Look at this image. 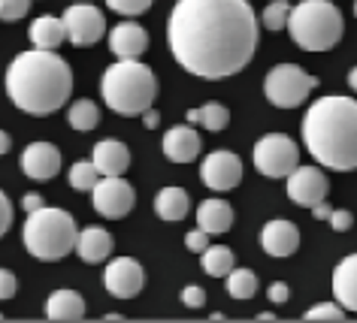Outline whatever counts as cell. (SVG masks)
I'll use <instances>...</instances> for the list:
<instances>
[{"mask_svg":"<svg viewBox=\"0 0 357 323\" xmlns=\"http://www.w3.org/2000/svg\"><path fill=\"white\" fill-rule=\"evenodd\" d=\"M261 28L248 0H176L167 42L178 67L206 82L230 79L252 64Z\"/></svg>","mask_w":357,"mask_h":323,"instance_id":"6da1fadb","label":"cell"},{"mask_svg":"<svg viewBox=\"0 0 357 323\" xmlns=\"http://www.w3.org/2000/svg\"><path fill=\"white\" fill-rule=\"evenodd\" d=\"M6 94L28 115H52L73 94V70L55 49L22 52L6 70Z\"/></svg>","mask_w":357,"mask_h":323,"instance_id":"7a4b0ae2","label":"cell"},{"mask_svg":"<svg viewBox=\"0 0 357 323\" xmlns=\"http://www.w3.org/2000/svg\"><path fill=\"white\" fill-rule=\"evenodd\" d=\"M303 142L321 166L336 173L357 169V100L321 97L303 118Z\"/></svg>","mask_w":357,"mask_h":323,"instance_id":"3957f363","label":"cell"},{"mask_svg":"<svg viewBox=\"0 0 357 323\" xmlns=\"http://www.w3.org/2000/svg\"><path fill=\"white\" fill-rule=\"evenodd\" d=\"M100 91L112 112L133 118V115H142L155 103L158 79L139 58H119L112 67H106L100 79Z\"/></svg>","mask_w":357,"mask_h":323,"instance_id":"277c9868","label":"cell"},{"mask_svg":"<svg viewBox=\"0 0 357 323\" xmlns=\"http://www.w3.org/2000/svg\"><path fill=\"white\" fill-rule=\"evenodd\" d=\"M76 239H79L76 218L64 209L40 205L37 212H28V218H24L22 242L28 248V254L37 260H46V263L64 260L76 248Z\"/></svg>","mask_w":357,"mask_h":323,"instance_id":"5b68a950","label":"cell"},{"mask_svg":"<svg viewBox=\"0 0 357 323\" xmlns=\"http://www.w3.org/2000/svg\"><path fill=\"white\" fill-rule=\"evenodd\" d=\"M288 31L303 52H327L342 40L345 22L330 0H300L297 6H291Z\"/></svg>","mask_w":357,"mask_h":323,"instance_id":"8992f818","label":"cell"},{"mask_svg":"<svg viewBox=\"0 0 357 323\" xmlns=\"http://www.w3.org/2000/svg\"><path fill=\"white\" fill-rule=\"evenodd\" d=\"M318 88V79L309 76L297 64H279L266 73L264 94L275 109H297L309 100V94Z\"/></svg>","mask_w":357,"mask_h":323,"instance_id":"52a82bcc","label":"cell"},{"mask_svg":"<svg viewBox=\"0 0 357 323\" xmlns=\"http://www.w3.org/2000/svg\"><path fill=\"white\" fill-rule=\"evenodd\" d=\"M255 169L266 178H288L300 166V148L297 142L284 133H266L252 148Z\"/></svg>","mask_w":357,"mask_h":323,"instance_id":"ba28073f","label":"cell"},{"mask_svg":"<svg viewBox=\"0 0 357 323\" xmlns=\"http://www.w3.org/2000/svg\"><path fill=\"white\" fill-rule=\"evenodd\" d=\"M61 22H64L67 40L73 42V46H94V42H100V37L106 33V19L94 3L67 6L64 15H61Z\"/></svg>","mask_w":357,"mask_h":323,"instance_id":"9c48e42d","label":"cell"},{"mask_svg":"<svg viewBox=\"0 0 357 323\" xmlns=\"http://www.w3.org/2000/svg\"><path fill=\"white\" fill-rule=\"evenodd\" d=\"M91 200H94V209L97 214H103V218H124V214H130L133 203H137V194H133V187L124 182L121 175H100V182L91 187Z\"/></svg>","mask_w":357,"mask_h":323,"instance_id":"30bf717a","label":"cell"},{"mask_svg":"<svg viewBox=\"0 0 357 323\" xmlns=\"http://www.w3.org/2000/svg\"><path fill=\"white\" fill-rule=\"evenodd\" d=\"M200 178L209 191H234L243 182V160L234 151H212L200 164Z\"/></svg>","mask_w":357,"mask_h":323,"instance_id":"8fae6325","label":"cell"},{"mask_svg":"<svg viewBox=\"0 0 357 323\" xmlns=\"http://www.w3.org/2000/svg\"><path fill=\"white\" fill-rule=\"evenodd\" d=\"M103 284L115 299H133L146 287V269L133 257H115L103 272Z\"/></svg>","mask_w":357,"mask_h":323,"instance_id":"7c38bea8","label":"cell"},{"mask_svg":"<svg viewBox=\"0 0 357 323\" xmlns=\"http://www.w3.org/2000/svg\"><path fill=\"white\" fill-rule=\"evenodd\" d=\"M327 194H330V182L318 166H297L288 175V196H291V203L303 205V209L324 203Z\"/></svg>","mask_w":357,"mask_h":323,"instance_id":"4fadbf2b","label":"cell"},{"mask_svg":"<svg viewBox=\"0 0 357 323\" xmlns=\"http://www.w3.org/2000/svg\"><path fill=\"white\" fill-rule=\"evenodd\" d=\"M22 173L33 182H52L61 173V151L52 142H31L19 160Z\"/></svg>","mask_w":357,"mask_h":323,"instance_id":"5bb4252c","label":"cell"},{"mask_svg":"<svg viewBox=\"0 0 357 323\" xmlns=\"http://www.w3.org/2000/svg\"><path fill=\"white\" fill-rule=\"evenodd\" d=\"M261 248L270 257H291V254H297V248H300V230H297V223H291V221H284V218L270 221L261 230Z\"/></svg>","mask_w":357,"mask_h":323,"instance_id":"9a60e30c","label":"cell"},{"mask_svg":"<svg viewBox=\"0 0 357 323\" xmlns=\"http://www.w3.org/2000/svg\"><path fill=\"white\" fill-rule=\"evenodd\" d=\"M160 145H164L167 160H173V164H191V160H197L203 142L197 136V130L188 127V124H182V127L167 130Z\"/></svg>","mask_w":357,"mask_h":323,"instance_id":"2e32d148","label":"cell"},{"mask_svg":"<svg viewBox=\"0 0 357 323\" xmlns=\"http://www.w3.org/2000/svg\"><path fill=\"white\" fill-rule=\"evenodd\" d=\"M149 49V33L137 22H121L109 31V52L115 58H142Z\"/></svg>","mask_w":357,"mask_h":323,"instance_id":"e0dca14e","label":"cell"},{"mask_svg":"<svg viewBox=\"0 0 357 323\" xmlns=\"http://www.w3.org/2000/svg\"><path fill=\"white\" fill-rule=\"evenodd\" d=\"M333 296L345 311L357 314V254L339 260V266L333 269Z\"/></svg>","mask_w":357,"mask_h":323,"instance_id":"ac0fdd59","label":"cell"},{"mask_svg":"<svg viewBox=\"0 0 357 323\" xmlns=\"http://www.w3.org/2000/svg\"><path fill=\"white\" fill-rule=\"evenodd\" d=\"M197 227L206 230L209 236H221V233H227L230 227H234V209H230V203L218 200V196L203 200L197 205Z\"/></svg>","mask_w":357,"mask_h":323,"instance_id":"d6986e66","label":"cell"},{"mask_svg":"<svg viewBox=\"0 0 357 323\" xmlns=\"http://www.w3.org/2000/svg\"><path fill=\"white\" fill-rule=\"evenodd\" d=\"M94 166L100 175H121L130 166V151L119 139H103L94 145Z\"/></svg>","mask_w":357,"mask_h":323,"instance_id":"ffe728a7","label":"cell"},{"mask_svg":"<svg viewBox=\"0 0 357 323\" xmlns=\"http://www.w3.org/2000/svg\"><path fill=\"white\" fill-rule=\"evenodd\" d=\"M76 254L85 260V263H103L112 254V236L109 230L103 227H88L79 233L76 239Z\"/></svg>","mask_w":357,"mask_h":323,"instance_id":"44dd1931","label":"cell"},{"mask_svg":"<svg viewBox=\"0 0 357 323\" xmlns=\"http://www.w3.org/2000/svg\"><path fill=\"white\" fill-rule=\"evenodd\" d=\"M46 317L49 320H82L85 317V299L76 290H55L46 299Z\"/></svg>","mask_w":357,"mask_h":323,"instance_id":"7402d4cb","label":"cell"},{"mask_svg":"<svg viewBox=\"0 0 357 323\" xmlns=\"http://www.w3.org/2000/svg\"><path fill=\"white\" fill-rule=\"evenodd\" d=\"M188 209H191V200H188V191H182V187H160L155 196V212L167 223L182 221Z\"/></svg>","mask_w":357,"mask_h":323,"instance_id":"603a6c76","label":"cell"},{"mask_svg":"<svg viewBox=\"0 0 357 323\" xmlns=\"http://www.w3.org/2000/svg\"><path fill=\"white\" fill-rule=\"evenodd\" d=\"M64 40H67V31H64V22L61 19H52V15H40V19H33L31 42L37 49H58Z\"/></svg>","mask_w":357,"mask_h":323,"instance_id":"cb8c5ba5","label":"cell"},{"mask_svg":"<svg viewBox=\"0 0 357 323\" xmlns=\"http://www.w3.org/2000/svg\"><path fill=\"white\" fill-rule=\"evenodd\" d=\"M188 124H203L206 130L212 133H221L230 124V112H227V106H221V103H206V106H200V109H188Z\"/></svg>","mask_w":357,"mask_h":323,"instance_id":"d4e9b609","label":"cell"},{"mask_svg":"<svg viewBox=\"0 0 357 323\" xmlns=\"http://www.w3.org/2000/svg\"><path fill=\"white\" fill-rule=\"evenodd\" d=\"M203 260V272H206L209 278H227L230 275V269L236 266V257H234V251L225 248V245H212L206 248L200 254Z\"/></svg>","mask_w":357,"mask_h":323,"instance_id":"484cf974","label":"cell"},{"mask_svg":"<svg viewBox=\"0 0 357 323\" xmlns=\"http://www.w3.org/2000/svg\"><path fill=\"white\" fill-rule=\"evenodd\" d=\"M67 124L79 133H88L100 124V109H97L94 100H76L73 106L67 109Z\"/></svg>","mask_w":357,"mask_h":323,"instance_id":"4316f807","label":"cell"},{"mask_svg":"<svg viewBox=\"0 0 357 323\" xmlns=\"http://www.w3.org/2000/svg\"><path fill=\"white\" fill-rule=\"evenodd\" d=\"M227 293L234 296V299H252L257 293V275L252 269H230L227 275Z\"/></svg>","mask_w":357,"mask_h":323,"instance_id":"83f0119b","label":"cell"},{"mask_svg":"<svg viewBox=\"0 0 357 323\" xmlns=\"http://www.w3.org/2000/svg\"><path fill=\"white\" fill-rule=\"evenodd\" d=\"M100 182V169L94 166V160H79L70 166V187L73 191H91Z\"/></svg>","mask_w":357,"mask_h":323,"instance_id":"f1b7e54d","label":"cell"},{"mask_svg":"<svg viewBox=\"0 0 357 323\" xmlns=\"http://www.w3.org/2000/svg\"><path fill=\"white\" fill-rule=\"evenodd\" d=\"M288 15H291V0H273V3H266L261 22L266 31H284L288 28Z\"/></svg>","mask_w":357,"mask_h":323,"instance_id":"f546056e","label":"cell"},{"mask_svg":"<svg viewBox=\"0 0 357 323\" xmlns=\"http://www.w3.org/2000/svg\"><path fill=\"white\" fill-rule=\"evenodd\" d=\"M303 320H345V308L339 302H318L303 314Z\"/></svg>","mask_w":357,"mask_h":323,"instance_id":"4dcf8cb0","label":"cell"},{"mask_svg":"<svg viewBox=\"0 0 357 323\" xmlns=\"http://www.w3.org/2000/svg\"><path fill=\"white\" fill-rule=\"evenodd\" d=\"M106 3H109L112 13L133 19V15H142L146 10H151V3H155V0H106Z\"/></svg>","mask_w":357,"mask_h":323,"instance_id":"1f68e13d","label":"cell"},{"mask_svg":"<svg viewBox=\"0 0 357 323\" xmlns=\"http://www.w3.org/2000/svg\"><path fill=\"white\" fill-rule=\"evenodd\" d=\"M31 10V0H0V22H19Z\"/></svg>","mask_w":357,"mask_h":323,"instance_id":"d6a6232c","label":"cell"},{"mask_svg":"<svg viewBox=\"0 0 357 323\" xmlns=\"http://www.w3.org/2000/svg\"><path fill=\"white\" fill-rule=\"evenodd\" d=\"M185 248L191 251V254H203V251L209 248V233L206 230H191L188 236H185Z\"/></svg>","mask_w":357,"mask_h":323,"instance_id":"836d02e7","label":"cell"},{"mask_svg":"<svg viewBox=\"0 0 357 323\" xmlns=\"http://www.w3.org/2000/svg\"><path fill=\"white\" fill-rule=\"evenodd\" d=\"M182 302L188 305V308H203V305H206V290L197 287V284L185 287V290H182Z\"/></svg>","mask_w":357,"mask_h":323,"instance_id":"e575fe53","label":"cell"},{"mask_svg":"<svg viewBox=\"0 0 357 323\" xmlns=\"http://www.w3.org/2000/svg\"><path fill=\"white\" fill-rule=\"evenodd\" d=\"M15 290H19V281L10 269H0V299H13Z\"/></svg>","mask_w":357,"mask_h":323,"instance_id":"d590c367","label":"cell"},{"mask_svg":"<svg viewBox=\"0 0 357 323\" xmlns=\"http://www.w3.org/2000/svg\"><path fill=\"white\" fill-rule=\"evenodd\" d=\"M330 227H333L336 233H345V230H351V223H354V218H351V212H345V209H333L330 212Z\"/></svg>","mask_w":357,"mask_h":323,"instance_id":"8d00e7d4","label":"cell"},{"mask_svg":"<svg viewBox=\"0 0 357 323\" xmlns=\"http://www.w3.org/2000/svg\"><path fill=\"white\" fill-rule=\"evenodd\" d=\"M10 227H13V203L6 200L3 191H0V236H6Z\"/></svg>","mask_w":357,"mask_h":323,"instance_id":"74e56055","label":"cell"},{"mask_svg":"<svg viewBox=\"0 0 357 323\" xmlns=\"http://www.w3.org/2000/svg\"><path fill=\"white\" fill-rule=\"evenodd\" d=\"M288 296H291V290H288V284H282V281H275V284H270V299H273L275 305L288 302Z\"/></svg>","mask_w":357,"mask_h":323,"instance_id":"f35d334b","label":"cell"},{"mask_svg":"<svg viewBox=\"0 0 357 323\" xmlns=\"http://www.w3.org/2000/svg\"><path fill=\"white\" fill-rule=\"evenodd\" d=\"M40 205H46L40 194H24V196H22V209H24V212H37Z\"/></svg>","mask_w":357,"mask_h":323,"instance_id":"ab89813d","label":"cell"},{"mask_svg":"<svg viewBox=\"0 0 357 323\" xmlns=\"http://www.w3.org/2000/svg\"><path fill=\"white\" fill-rule=\"evenodd\" d=\"M142 121H146V127H149V130H155L158 124H160V115H158V112H155V109H151V106H149V109L142 112Z\"/></svg>","mask_w":357,"mask_h":323,"instance_id":"60d3db41","label":"cell"},{"mask_svg":"<svg viewBox=\"0 0 357 323\" xmlns=\"http://www.w3.org/2000/svg\"><path fill=\"white\" fill-rule=\"evenodd\" d=\"M330 212H333V209L327 205V200H324V203H318V205H312V214H315L318 221H327V218H330Z\"/></svg>","mask_w":357,"mask_h":323,"instance_id":"b9f144b4","label":"cell"},{"mask_svg":"<svg viewBox=\"0 0 357 323\" xmlns=\"http://www.w3.org/2000/svg\"><path fill=\"white\" fill-rule=\"evenodd\" d=\"M10 148H13V136L6 130H0V155H6Z\"/></svg>","mask_w":357,"mask_h":323,"instance_id":"7bdbcfd3","label":"cell"},{"mask_svg":"<svg viewBox=\"0 0 357 323\" xmlns=\"http://www.w3.org/2000/svg\"><path fill=\"white\" fill-rule=\"evenodd\" d=\"M348 85H351V91L357 94V67H351V73H348Z\"/></svg>","mask_w":357,"mask_h":323,"instance_id":"ee69618b","label":"cell"},{"mask_svg":"<svg viewBox=\"0 0 357 323\" xmlns=\"http://www.w3.org/2000/svg\"><path fill=\"white\" fill-rule=\"evenodd\" d=\"M257 320H264V323H270V320H275V314H270V311H261V314H257Z\"/></svg>","mask_w":357,"mask_h":323,"instance_id":"f6af8a7d","label":"cell"},{"mask_svg":"<svg viewBox=\"0 0 357 323\" xmlns=\"http://www.w3.org/2000/svg\"><path fill=\"white\" fill-rule=\"evenodd\" d=\"M354 15H357V3H354Z\"/></svg>","mask_w":357,"mask_h":323,"instance_id":"bcb514c9","label":"cell"},{"mask_svg":"<svg viewBox=\"0 0 357 323\" xmlns=\"http://www.w3.org/2000/svg\"><path fill=\"white\" fill-rule=\"evenodd\" d=\"M0 320H3V314H0Z\"/></svg>","mask_w":357,"mask_h":323,"instance_id":"7dc6e473","label":"cell"}]
</instances>
